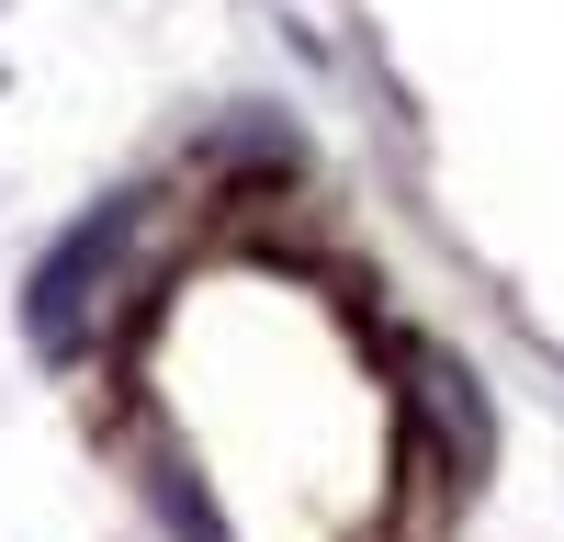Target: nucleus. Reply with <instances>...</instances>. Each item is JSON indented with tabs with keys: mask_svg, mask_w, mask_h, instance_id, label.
Segmentation results:
<instances>
[{
	"mask_svg": "<svg viewBox=\"0 0 564 542\" xmlns=\"http://www.w3.org/2000/svg\"><path fill=\"white\" fill-rule=\"evenodd\" d=\"M124 238H135V193H124V204H102L79 238L45 249L34 294H23V328H34V350H45V361H68V350L90 339V305H102V271L124 260Z\"/></svg>",
	"mask_w": 564,
	"mask_h": 542,
	"instance_id": "obj_1",
	"label": "nucleus"
}]
</instances>
